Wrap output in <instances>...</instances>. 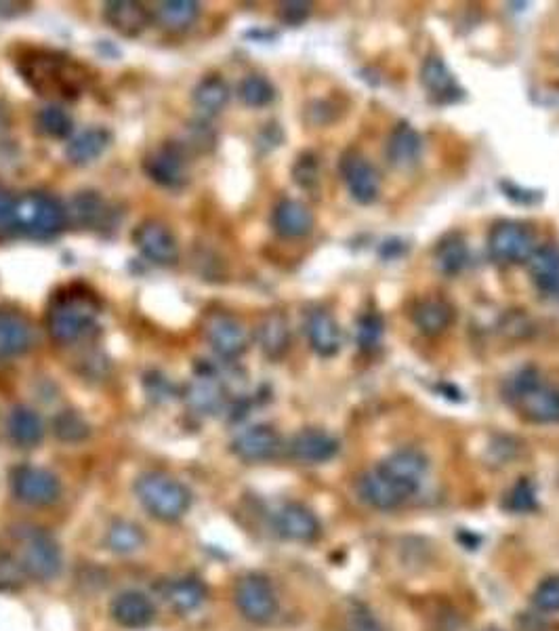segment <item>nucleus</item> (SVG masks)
Here are the masks:
<instances>
[{
	"mask_svg": "<svg viewBox=\"0 0 559 631\" xmlns=\"http://www.w3.org/2000/svg\"><path fill=\"white\" fill-rule=\"evenodd\" d=\"M509 402L532 423H559V390L536 369H524L507 381Z\"/></svg>",
	"mask_w": 559,
	"mask_h": 631,
	"instance_id": "1",
	"label": "nucleus"
},
{
	"mask_svg": "<svg viewBox=\"0 0 559 631\" xmlns=\"http://www.w3.org/2000/svg\"><path fill=\"white\" fill-rule=\"evenodd\" d=\"M135 493L152 518L160 522H177L188 514L192 493L188 486L164 472H148L137 478Z\"/></svg>",
	"mask_w": 559,
	"mask_h": 631,
	"instance_id": "2",
	"label": "nucleus"
},
{
	"mask_svg": "<svg viewBox=\"0 0 559 631\" xmlns=\"http://www.w3.org/2000/svg\"><path fill=\"white\" fill-rule=\"evenodd\" d=\"M15 556L24 564L30 579L53 581L61 573V547L45 528L34 524H19L13 528Z\"/></svg>",
	"mask_w": 559,
	"mask_h": 631,
	"instance_id": "3",
	"label": "nucleus"
},
{
	"mask_svg": "<svg viewBox=\"0 0 559 631\" xmlns=\"http://www.w3.org/2000/svg\"><path fill=\"white\" fill-rule=\"evenodd\" d=\"M99 308L91 295L66 291L64 295H55L47 310V331L57 343H72L82 337Z\"/></svg>",
	"mask_w": 559,
	"mask_h": 631,
	"instance_id": "4",
	"label": "nucleus"
},
{
	"mask_svg": "<svg viewBox=\"0 0 559 631\" xmlns=\"http://www.w3.org/2000/svg\"><path fill=\"white\" fill-rule=\"evenodd\" d=\"M68 211L61 202L45 192H28L17 198L15 228L36 240H47L57 236L66 228Z\"/></svg>",
	"mask_w": 559,
	"mask_h": 631,
	"instance_id": "5",
	"label": "nucleus"
},
{
	"mask_svg": "<svg viewBox=\"0 0 559 631\" xmlns=\"http://www.w3.org/2000/svg\"><path fill=\"white\" fill-rule=\"evenodd\" d=\"M414 493H417V488L406 484L402 478L389 472L381 463L375 467V470L366 472L358 480L360 499L366 505L375 507V510H381V512L398 510V507L404 505Z\"/></svg>",
	"mask_w": 559,
	"mask_h": 631,
	"instance_id": "6",
	"label": "nucleus"
},
{
	"mask_svg": "<svg viewBox=\"0 0 559 631\" xmlns=\"http://www.w3.org/2000/svg\"><path fill=\"white\" fill-rule=\"evenodd\" d=\"M234 600L240 615L255 625H265L278 615V596L274 587L267 577L259 573L238 579Z\"/></svg>",
	"mask_w": 559,
	"mask_h": 631,
	"instance_id": "7",
	"label": "nucleus"
},
{
	"mask_svg": "<svg viewBox=\"0 0 559 631\" xmlns=\"http://www.w3.org/2000/svg\"><path fill=\"white\" fill-rule=\"evenodd\" d=\"M11 491L17 501L30 507H47L59 501L61 482L45 467L19 465L11 472Z\"/></svg>",
	"mask_w": 559,
	"mask_h": 631,
	"instance_id": "8",
	"label": "nucleus"
},
{
	"mask_svg": "<svg viewBox=\"0 0 559 631\" xmlns=\"http://www.w3.org/2000/svg\"><path fill=\"white\" fill-rule=\"evenodd\" d=\"M536 251L534 234L522 223L505 221L488 236V255L499 263H524Z\"/></svg>",
	"mask_w": 559,
	"mask_h": 631,
	"instance_id": "9",
	"label": "nucleus"
},
{
	"mask_svg": "<svg viewBox=\"0 0 559 631\" xmlns=\"http://www.w3.org/2000/svg\"><path fill=\"white\" fill-rule=\"evenodd\" d=\"M133 242L139 253L156 266H175L179 261V244L175 234L162 221L146 219L133 232Z\"/></svg>",
	"mask_w": 559,
	"mask_h": 631,
	"instance_id": "10",
	"label": "nucleus"
},
{
	"mask_svg": "<svg viewBox=\"0 0 559 631\" xmlns=\"http://www.w3.org/2000/svg\"><path fill=\"white\" fill-rule=\"evenodd\" d=\"M24 78L40 91V95H49L59 91L61 95L76 93L78 85L74 74L68 70V61L64 57H40L32 59L30 68H22Z\"/></svg>",
	"mask_w": 559,
	"mask_h": 631,
	"instance_id": "11",
	"label": "nucleus"
},
{
	"mask_svg": "<svg viewBox=\"0 0 559 631\" xmlns=\"http://www.w3.org/2000/svg\"><path fill=\"white\" fill-rule=\"evenodd\" d=\"M204 335L211 348L225 360L240 358L248 348V333L244 324L225 312H215L204 322Z\"/></svg>",
	"mask_w": 559,
	"mask_h": 631,
	"instance_id": "12",
	"label": "nucleus"
},
{
	"mask_svg": "<svg viewBox=\"0 0 559 631\" xmlns=\"http://www.w3.org/2000/svg\"><path fill=\"white\" fill-rule=\"evenodd\" d=\"M143 171L162 188H181L188 181V160L177 144H164L143 160Z\"/></svg>",
	"mask_w": 559,
	"mask_h": 631,
	"instance_id": "13",
	"label": "nucleus"
},
{
	"mask_svg": "<svg viewBox=\"0 0 559 631\" xmlns=\"http://www.w3.org/2000/svg\"><path fill=\"white\" fill-rule=\"evenodd\" d=\"M341 175L345 186L356 202L360 205H370L379 198L381 192V179L375 167L370 165L358 154H349L341 160Z\"/></svg>",
	"mask_w": 559,
	"mask_h": 631,
	"instance_id": "14",
	"label": "nucleus"
},
{
	"mask_svg": "<svg viewBox=\"0 0 559 631\" xmlns=\"http://www.w3.org/2000/svg\"><path fill=\"white\" fill-rule=\"evenodd\" d=\"M232 451L246 463L269 461L280 451V436L269 425H251L234 438Z\"/></svg>",
	"mask_w": 559,
	"mask_h": 631,
	"instance_id": "15",
	"label": "nucleus"
},
{
	"mask_svg": "<svg viewBox=\"0 0 559 631\" xmlns=\"http://www.w3.org/2000/svg\"><path fill=\"white\" fill-rule=\"evenodd\" d=\"M276 531L280 537L297 543H312L320 537V522L312 510L301 503H286L276 514Z\"/></svg>",
	"mask_w": 559,
	"mask_h": 631,
	"instance_id": "16",
	"label": "nucleus"
},
{
	"mask_svg": "<svg viewBox=\"0 0 559 631\" xmlns=\"http://www.w3.org/2000/svg\"><path fill=\"white\" fill-rule=\"evenodd\" d=\"M110 613H112V619L122 627L143 629L152 625L156 617V608H154V602L146 594L129 589V592H122L112 600Z\"/></svg>",
	"mask_w": 559,
	"mask_h": 631,
	"instance_id": "17",
	"label": "nucleus"
},
{
	"mask_svg": "<svg viewBox=\"0 0 559 631\" xmlns=\"http://www.w3.org/2000/svg\"><path fill=\"white\" fill-rule=\"evenodd\" d=\"M185 400L190 409L200 415H215L225 406V390L213 369H206L196 375V379L185 390Z\"/></svg>",
	"mask_w": 559,
	"mask_h": 631,
	"instance_id": "18",
	"label": "nucleus"
},
{
	"mask_svg": "<svg viewBox=\"0 0 559 631\" xmlns=\"http://www.w3.org/2000/svg\"><path fill=\"white\" fill-rule=\"evenodd\" d=\"M421 152H423L421 135L414 131L408 122H400V125L391 131L387 146H385V156L389 160V165L396 169H410L419 162Z\"/></svg>",
	"mask_w": 559,
	"mask_h": 631,
	"instance_id": "19",
	"label": "nucleus"
},
{
	"mask_svg": "<svg viewBox=\"0 0 559 631\" xmlns=\"http://www.w3.org/2000/svg\"><path fill=\"white\" fill-rule=\"evenodd\" d=\"M103 17L112 30H116L118 34L127 36V38H135L139 36L143 30L150 26V13L148 9L133 3V0H118V3H106V11H103Z\"/></svg>",
	"mask_w": 559,
	"mask_h": 631,
	"instance_id": "20",
	"label": "nucleus"
},
{
	"mask_svg": "<svg viewBox=\"0 0 559 631\" xmlns=\"http://www.w3.org/2000/svg\"><path fill=\"white\" fill-rule=\"evenodd\" d=\"M339 451V442L320 430H303L291 442V455L309 465L326 463Z\"/></svg>",
	"mask_w": 559,
	"mask_h": 631,
	"instance_id": "21",
	"label": "nucleus"
},
{
	"mask_svg": "<svg viewBox=\"0 0 559 631\" xmlns=\"http://www.w3.org/2000/svg\"><path fill=\"white\" fill-rule=\"evenodd\" d=\"M272 226L282 238H303L314 228V215L299 200H282L274 209Z\"/></svg>",
	"mask_w": 559,
	"mask_h": 631,
	"instance_id": "22",
	"label": "nucleus"
},
{
	"mask_svg": "<svg viewBox=\"0 0 559 631\" xmlns=\"http://www.w3.org/2000/svg\"><path fill=\"white\" fill-rule=\"evenodd\" d=\"M307 339L312 350L322 356L330 358L341 350V329L337 320L324 310H316L307 318Z\"/></svg>",
	"mask_w": 559,
	"mask_h": 631,
	"instance_id": "23",
	"label": "nucleus"
},
{
	"mask_svg": "<svg viewBox=\"0 0 559 631\" xmlns=\"http://www.w3.org/2000/svg\"><path fill=\"white\" fill-rule=\"evenodd\" d=\"M112 144V133L103 127H93L82 131L68 141L66 158L76 167H87L95 162Z\"/></svg>",
	"mask_w": 559,
	"mask_h": 631,
	"instance_id": "24",
	"label": "nucleus"
},
{
	"mask_svg": "<svg viewBox=\"0 0 559 631\" xmlns=\"http://www.w3.org/2000/svg\"><path fill=\"white\" fill-rule=\"evenodd\" d=\"M30 322L15 312H0V358H15L30 350Z\"/></svg>",
	"mask_w": 559,
	"mask_h": 631,
	"instance_id": "25",
	"label": "nucleus"
},
{
	"mask_svg": "<svg viewBox=\"0 0 559 631\" xmlns=\"http://www.w3.org/2000/svg\"><path fill=\"white\" fill-rule=\"evenodd\" d=\"M7 430L11 440L22 449H34L45 438V423L30 406H15L7 419Z\"/></svg>",
	"mask_w": 559,
	"mask_h": 631,
	"instance_id": "26",
	"label": "nucleus"
},
{
	"mask_svg": "<svg viewBox=\"0 0 559 631\" xmlns=\"http://www.w3.org/2000/svg\"><path fill=\"white\" fill-rule=\"evenodd\" d=\"M528 266L538 291L559 297V249L553 244L538 247L528 259Z\"/></svg>",
	"mask_w": 559,
	"mask_h": 631,
	"instance_id": "27",
	"label": "nucleus"
},
{
	"mask_svg": "<svg viewBox=\"0 0 559 631\" xmlns=\"http://www.w3.org/2000/svg\"><path fill=\"white\" fill-rule=\"evenodd\" d=\"M206 594V585L198 577H179L164 589V600L177 615H190L204 604Z\"/></svg>",
	"mask_w": 559,
	"mask_h": 631,
	"instance_id": "28",
	"label": "nucleus"
},
{
	"mask_svg": "<svg viewBox=\"0 0 559 631\" xmlns=\"http://www.w3.org/2000/svg\"><path fill=\"white\" fill-rule=\"evenodd\" d=\"M257 341L261 352L269 360H280L291 345V329H288L286 316L280 312H272L265 316L257 329Z\"/></svg>",
	"mask_w": 559,
	"mask_h": 631,
	"instance_id": "29",
	"label": "nucleus"
},
{
	"mask_svg": "<svg viewBox=\"0 0 559 631\" xmlns=\"http://www.w3.org/2000/svg\"><path fill=\"white\" fill-rule=\"evenodd\" d=\"M421 80L427 91L431 95H436L442 104H450V101H457L463 95L459 83L454 80L452 72L440 57H429L425 61L421 70Z\"/></svg>",
	"mask_w": 559,
	"mask_h": 631,
	"instance_id": "30",
	"label": "nucleus"
},
{
	"mask_svg": "<svg viewBox=\"0 0 559 631\" xmlns=\"http://www.w3.org/2000/svg\"><path fill=\"white\" fill-rule=\"evenodd\" d=\"M454 320L452 305L444 299H425L412 312V322L423 335H442Z\"/></svg>",
	"mask_w": 559,
	"mask_h": 631,
	"instance_id": "31",
	"label": "nucleus"
},
{
	"mask_svg": "<svg viewBox=\"0 0 559 631\" xmlns=\"http://www.w3.org/2000/svg\"><path fill=\"white\" fill-rule=\"evenodd\" d=\"M381 465H385L389 472L408 482L412 488H417V491L427 474V457L417 449H400L396 453H391L387 459H383Z\"/></svg>",
	"mask_w": 559,
	"mask_h": 631,
	"instance_id": "32",
	"label": "nucleus"
},
{
	"mask_svg": "<svg viewBox=\"0 0 559 631\" xmlns=\"http://www.w3.org/2000/svg\"><path fill=\"white\" fill-rule=\"evenodd\" d=\"M433 261H436V270L444 276L461 274L469 261V249L465 238L461 234L444 236L436 247V253H433Z\"/></svg>",
	"mask_w": 559,
	"mask_h": 631,
	"instance_id": "33",
	"label": "nucleus"
},
{
	"mask_svg": "<svg viewBox=\"0 0 559 631\" xmlns=\"http://www.w3.org/2000/svg\"><path fill=\"white\" fill-rule=\"evenodd\" d=\"M192 101L198 112L206 116H215L225 108L227 101H230V87H227L225 80L219 76H206L196 85Z\"/></svg>",
	"mask_w": 559,
	"mask_h": 631,
	"instance_id": "34",
	"label": "nucleus"
},
{
	"mask_svg": "<svg viewBox=\"0 0 559 631\" xmlns=\"http://www.w3.org/2000/svg\"><path fill=\"white\" fill-rule=\"evenodd\" d=\"M106 545L114 554L129 556V554L139 552V549L146 545V533H143V528L137 522L116 520L108 528Z\"/></svg>",
	"mask_w": 559,
	"mask_h": 631,
	"instance_id": "35",
	"label": "nucleus"
},
{
	"mask_svg": "<svg viewBox=\"0 0 559 631\" xmlns=\"http://www.w3.org/2000/svg\"><path fill=\"white\" fill-rule=\"evenodd\" d=\"M68 211V219L82 228H97L106 217L108 209L97 192H80L72 198Z\"/></svg>",
	"mask_w": 559,
	"mask_h": 631,
	"instance_id": "36",
	"label": "nucleus"
},
{
	"mask_svg": "<svg viewBox=\"0 0 559 631\" xmlns=\"http://www.w3.org/2000/svg\"><path fill=\"white\" fill-rule=\"evenodd\" d=\"M200 15V5L194 0H169V3H158L156 17L158 22L169 30L190 28Z\"/></svg>",
	"mask_w": 559,
	"mask_h": 631,
	"instance_id": "37",
	"label": "nucleus"
},
{
	"mask_svg": "<svg viewBox=\"0 0 559 631\" xmlns=\"http://www.w3.org/2000/svg\"><path fill=\"white\" fill-rule=\"evenodd\" d=\"M242 104L248 108H265L274 101V85L261 74H248L238 89Z\"/></svg>",
	"mask_w": 559,
	"mask_h": 631,
	"instance_id": "38",
	"label": "nucleus"
},
{
	"mask_svg": "<svg viewBox=\"0 0 559 631\" xmlns=\"http://www.w3.org/2000/svg\"><path fill=\"white\" fill-rule=\"evenodd\" d=\"M53 434L57 440L66 444H78L82 440H87L91 434V427L85 421V417L78 415L76 411H61L53 419Z\"/></svg>",
	"mask_w": 559,
	"mask_h": 631,
	"instance_id": "39",
	"label": "nucleus"
},
{
	"mask_svg": "<svg viewBox=\"0 0 559 631\" xmlns=\"http://www.w3.org/2000/svg\"><path fill=\"white\" fill-rule=\"evenodd\" d=\"M36 125L40 133H45L47 137H53V139H66L72 135V129H74L70 114L61 106H47L40 110L36 116Z\"/></svg>",
	"mask_w": 559,
	"mask_h": 631,
	"instance_id": "40",
	"label": "nucleus"
},
{
	"mask_svg": "<svg viewBox=\"0 0 559 631\" xmlns=\"http://www.w3.org/2000/svg\"><path fill=\"white\" fill-rule=\"evenodd\" d=\"M28 581L30 577L19 558L9 552H0V592H22Z\"/></svg>",
	"mask_w": 559,
	"mask_h": 631,
	"instance_id": "41",
	"label": "nucleus"
},
{
	"mask_svg": "<svg viewBox=\"0 0 559 631\" xmlns=\"http://www.w3.org/2000/svg\"><path fill=\"white\" fill-rule=\"evenodd\" d=\"M383 337V320L379 314H364L358 320V331H356V341L360 345L362 352H375L379 348Z\"/></svg>",
	"mask_w": 559,
	"mask_h": 631,
	"instance_id": "42",
	"label": "nucleus"
},
{
	"mask_svg": "<svg viewBox=\"0 0 559 631\" xmlns=\"http://www.w3.org/2000/svg\"><path fill=\"white\" fill-rule=\"evenodd\" d=\"M505 507L513 514H528L536 510V491L532 482L528 480L517 482L505 499Z\"/></svg>",
	"mask_w": 559,
	"mask_h": 631,
	"instance_id": "43",
	"label": "nucleus"
},
{
	"mask_svg": "<svg viewBox=\"0 0 559 631\" xmlns=\"http://www.w3.org/2000/svg\"><path fill=\"white\" fill-rule=\"evenodd\" d=\"M293 179L299 188L314 190L320 181V165L314 154H303L297 158L293 167Z\"/></svg>",
	"mask_w": 559,
	"mask_h": 631,
	"instance_id": "44",
	"label": "nucleus"
},
{
	"mask_svg": "<svg viewBox=\"0 0 559 631\" xmlns=\"http://www.w3.org/2000/svg\"><path fill=\"white\" fill-rule=\"evenodd\" d=\"M532 600L541 613H559V577L545 579L536 587Z\"/></svg>",
	"mask_w": 559,
	"mask_h": 631,
	"instance_id": "45",
	"label": "nucleus"
},
{
	"mask_svg": "<svg viewBox=\"0 0 559 631\" xmlns=\"http://www.w3.org/2000/svg\"><path fill=\"white\" fill-rule=\"evenodd\" d=\"M312 13L309 3H284L280 9V19L288 26H301Z\"/></svg>",
	"mask_w": 559,
	"mask_h": 631,
	"instance_id": "46",
	"label": "nucleus"
},
{
	"mask_svg": "<svg viewBox=\"0 0 559 631\" xmlns=\"http://www.w3.org/2000/svg\"><path fill=\"white\" fill-rule=\"evenodd\" d=\"M15 209L17 200L5 188H0V228L15 226Z\"/></svg>",
	"mask_w": 559,
	"mask_h": 631,
	"instance_id": "47",
	"label": "nucleus"
},
{
	"mask_svg": "<svg viewBox=\"0 0 559 631\" xmlns=\"http://www.w3.org/2000/svg\"><path fill=\"white\" fill-rule=\"evenodd\" d=\"M503 192L513 202H520V205H534V202H538V200L543 198L541 192H530V190H524V188H517L515 183H507V181H503Z\"/></svg>",
	"mask_w": 559,
	"mask_h": 631,
	"instance_id": "48",
	"label": "nucleus"
},
{
	"mask_svg": "<svg viewBox=\"0 0 559 631\" xmlns=\"http://www.w3.org/2000/svg\"><path fill=\"white\" fill-rule=\"evenodd\" d=\"M17 3H0V17H13L17 15Z\"/></svg>",
	"mask_w": 559,
	"mask_h": 631,
	"instance_id": "49",
	"label": "nucleus"
},
{
	"mask_svg": "<svg viewBox=\"0 0 559 631\" xmlns=\"http://www.w3.org/2000/svg\"><path fill=\"white\" fill-rule=\"evenodd\" d=\"M484 631H501V629H494V627H490V629H484Z\"/></svg>",
	"mask_w": 559,
	"mask_h": 631,
	"instance_id": "50",
	"label": "nucleus"
}]
</instances>
